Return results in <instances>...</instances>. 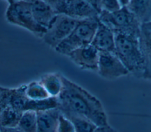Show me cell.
<instances>
[{"instance_id":"14","label":"cell","mask_w":151,"mask_h":132,"mask_svg":"<svg viewBox=\"0 0 151 132\" xmlns=\"http://www.w3.org/2000/svg\"><path fill=\"white\" fill-rule=\"evenodd\" d=\"M126 7L140 25L151 22V0H131Z\"/></svg>"},{"instance_id":"1","label":"cell","mask_w":151,"mask_h":132,"mask_svg":"<svg viewBox=\"0 0 151 132\" xmlns=\"http://www.w3.org/2000/svg\"><path fill=\"white\" fill-rule=\"evenodd\" d=\"M63 88L57 98V108L64 116L85 117L97 127L109 124L104 108L99 98L62 75Z\"/></svg>"},{"instance_id":"25","label":"cell","mask_w":151,"mask_h":132,"mask_svg":"<svg viewBox=\"0 0 151 132\" xmlns=\"http://www.w3.org/2000/svg\"><path fill=\"white\" fill-rule=\"evenodd\" d=\"M1 132H22L17 128H2L0 127Z\"/></svg>"},{"instance_id":"11","label":"cell","mask_w":151,"mask_h":132,"mask_svg":"<svg viewBox=\"0 0 151 132\" xmlns=\"http://www.w3.org/2000/svg\"><path fill=\"white\" fill-rule=\"evenodd\" d=\"M91 44L99 52H114L115 39L114 32L99 21V25Z\"/></svg>"},{"instance_id":"23","label":"cell","mask_w":151,"mask_h":132,"mask_svg":"<svg viewBox=\"0 0 151 132\" xmlns=\"http://www.w3.org/2000/svg\"><path fill=\"white\" fill-rule=\"evenodd\" d=\"M9 88L3 86L0 88V113L2 108L8 104Z\"/></svg>"},{"instance_id":"20","label":"cell","mask_w":151,"mask_h":132,"mask_svg":"<svg viewBox=\"0 0 151 132\" xmlns=\"http://www.w3.org/2000/svg\"><path fill=\"white\" fill-rule=\"evenodd\" d=\"M97 8L98 10L114 11L121 8L118 0H97Z\"/></svg>"},{"instance_id":"6","label":"cell","mask_w":151,"mask_h":132,"mask_svg":"<svg viewBox=\"0 0 151 132\" xmlns=\"http://www.w3.org/2000/svg\"><path fill=\"white\" fill-rule=\"evenodd\" d=\"M79 21L64 13H59L46 28L41 39L46 45L54 50L70 34Z\"/></svg>"},{"instance_id":"13","label":"cell","mask_w":151,"mask_h":132,"mask_svg":"<svg viewBox=\"0 0 151 132\" xmlns=\"http://www.w3.org/2000/svg\"><path fill=\"white\" fill-rule=\"evenodd\" d=\"M37 132H57L60 111L57 108L37 111Z\"/></svg>"},{"instance_id":"18","label":"cell","mask_w":151,"mask_h":132,"mask_svg":"<svg viewBox=\"0 0 151 132\" xmlns=\"http://www.w3.org/2000/svg\"><path fill=\"white\" fill-rule=\"evenodd\" d=\"M17 128L22 132H37V113L33 110H27L22 113Z\"/></svg>"},{"instance_id":"12","label":"cell","mask_w":151,"mask_h":132,"mask_svg":"<svg viewBox=\"0 0 151 132\" xmlns=\"http://www.w3.org/2000/svg\"><path fill=\"white\" fill-rule=\"evenodd\" d=\"M29 2L32 15L36 22L47 28L58 14L42 0H27Z\"/></svg>"},{"instance_id":"3","label":"cell","mask_w":151,"mask_h":132,"mask_svg":"<svg viewBox=\"0 0 151 132\" xmlns=\"http://www.w3.org/2000/svg\"><path fill=\"white\" fill-rule=\"evenodd\" d=\"M98 25V18L80 20L70 34L54 50L67 56L73 51L91 44Z\"/></svg>"},{"instance_id":"9","label":"cell","mask_w":151,"mask_h":132,"mask_svg":"<svg viewBox=\"0 0 151 132\" xmlns=\"http://www.w3.org/2000/svg\"><path fill=\"white\" fill-rule=\"evenodd\" d=\"M99 11L88 0H69L64 14L77 20L98 18Z\"/></svg>"},{"instance_id":"2","label":"cell","mask_w":151,"mask_h":132,"mask_svg":"<svg viewBox=\"0 0 151 132\" xmlns=\"http://www.w3.org/2000/svg\"><path fill=\"white\" fill-rule=\"evenodd\" d=\"M114 33V53L130 74L137 78H143L144 61L139 45V35L122 32Z\"/></svg>"},{"instance_id":"30","label":"cell","mask_w":151,"mask_h":132,"mask_svg":"<svg viewBox=\"0 0 151 132\" xmlns=\"http://www.w3.org/2000/svg\"><path fill=\"white\" fill-rule=\"evenodd\" d=\"M0 132H1V129H0Z\"/></svg>"},{"instance_id":"8","label":"cell","mask_w":151,"mask_h":132,"mask_svg":"<svg viewBox=\"0 0 151 132\" xmlns=\"http://www.w3.org/2000/svg\"><path fill=\"white\" fill-rule=\"evenodd\" d=\"M67 57L82 70L97 71L99 51L91 44L73 51Z\"/></svg>"},{"instance_id":"7","label":"cell","mask_w":151,"mask_h":132,"mask_svg":"<svg viewBox=\"0 0 151 132\" xmlns=\"http://www.w3.org/2000/svg\"><path fill=\"white\" fill-rule=\"evenodd\" d=\"M97 72L103 78L113 80L129 75V71L114 52H99Z\"/></svg>"},{"instance_id":"5","label":"cell","mask_w":151,"mask_h":132,"mask_svg":"<svg viewBox=\"0 0 151 132\" xmlns=\"http://www.w3.org/2000/svg\"><path fill=\"white\" fill-rule=\"evenodd\" d=\"M98 19L114 32L139 35L140 24L126 6L114 11H101L99 13Z\"/></svg>"},{"instance_id":"24","label":"cell","mask_w":151,"mask_h":132,"mask_svg":"<svg viewBox=\"0 0 151 132\" xmlns=\"http://www.w3.org/2000/svg\"><path fill=\"white\" fill-rule=\"evenodd\" d=\"M94 132H117L114 128L109 124L103 126L97 127Z\"/></svg>"},{"instance_id":"21","label":"cell","mask_w":151,"mask_h":132,"mask_svg":"<svg viewBox=\"0 0 151 132\" xmlns=\"http://www.w3.org/2000/svg\"><path fill=\"white\" fill-rule=\"evenodd\" d=\"M57 132H75V129L71 120L60 113Z\"/></svg>"},{"instance_id":"26","label":"cell","mask_w":151,"mask_h":132,"mask_svg":"<svg viewBox=\"0 0 151 132\" xmlns=\"http://www.w3.org/2000/svg\"><path fill=\"white\" fill-rule=\"evenodd\" d=\"M130 1L131 0H118L121 7L126 6L129 4V3L130 2Z\"/></svg>"},{"instance_id":"17","label":"cell","mask_w":151,"mask_h":132,"mask_svg":"<svg viewBox=\"0 0 151 132\" xmlns=\"http://www.w3.org/2000/svg\"><path fill=\"white\" fill-rule=\"evenodd\" d=\"M25 94L30 100H41L51 97L39 80L25 84Z\"/></svg>"},{"instance_id":"19","label":"cell","mask_w":151,"mask_h":132,"mask_svg":"<svg viewBox=\"0 0 151 132\" xmlns=\"http://www.w3.org/2000/svg\"><path fill=\"white\" fill-rule=\"evenodd\" d=\"M73 123L75 132H94L97 126L90 120L78 116H65Z\"/></svg>"},{"instance_id":"10","label":"cell","mask_w":151,"mask_h":132,"mask_svg":"<svg viewBox=\"0 0 151 132\" xmlns=\"http://www.w3.org/2000/svg\"><path fill=\"white\" fill-rule=\"evenodd\" d=\"M139 41L144 61L143 79L151 80V22L140 25Z\"/></svg>"},{"instance_id":"28","label":"cell","mask_w":151,"mask_h":132,"mask_svg":"<svg viewBox=\"0 0 151 132\" xmlns=\"http://www.w3.org/2000/svg\"><path fill=\"white\" fill-rule=\"evenodd\" d=\"M5 1L8 2V4H11L12 2H15V1H19V0H5Z\"/></svg>"},{"instance_id":"31","label":"cell","mask_w":151,"mask_h":132,"mask_svg":"<svg viewBox=\"0 0 151 132\" xmlns=\"http://www.w3.org/2000/svg\"><path fill=\"white\" fill-rule=\"evenodd\" d=\"M69 1V0H67V1Z\"/></svg>"},{"instance_id":"29","label":"cell","mask_w":151,"mask_h":132,"mask_svg":"<svg viewBox=\"0 0 151 132\" xmlns=\"http://www.w3.org/2000/svg\"><path fill=\"white\" fill-rule=\"evenodd\" d=\"M1 87H2V86H1V85H0V88H1Z\"/></svg>"},{"instance_id":"16","label":"cell","mask_w":151,"mask_h":132,"mask_svg":"<svg viewBox=\"0 0 151 132\" xmlns=\"http://www.w3.org/2000/svg\"><path fill=\"white\" fill-rule=\"evenodd\" d=\"M22 113L7 104L0 113V127L17 128Z\"/></svg>"},{"instance_id":"4","label":"cell","mask_w":151,"mask_h":132,"mask_svg":"<svg viewBox=\"0 0 151 132\" xmlns=\"http://www.w3.org/2000/svg\"><path fill=\"white\" fill-rule=\"evenodd\" d=\"M5 18L11 24L27 29L41 39L46 30L35 20L30 4L27 0H19L8 4Z\"/></svg>"},{"instance_id":"22","label":"cell","mask_w":151,"mask_h":132,"mask_svg":"<svg viewBox=\"0 0 151 132\" xmlns=\"http://www.w3.org/2000/svg\"><path fill=\"white\" fill-rule=\"evenodd\" d=\"M50 5L57 13H64L67 0H42Z\"/></svg>"},{"instance_id":"15","label":"cell","mask_w":151,"mask_h":132,"mask_svg":"<svg viewBox=\"0 0 151 132\" xmlns=\"http://www.w3.org/2000/svg\"><path fill=\"white\" fill-rule=\"evenodd\" d=\"M62 75L51 72L43 74L38 80L51 97H57L63 88Z\"/></svg>"},{"instance_id":"27","label":"cell","mask_w":151,"mask_h":132,"mask_svg":"<svg viewBox=\"0 0 151 132\" xmlns=\"http://www.w3.org/2000/svg\"><path fill=\"white\" fill-rule=\"evenodd\" d=\"M89 2H90L92 4H93L96 8H97V0H88Z\"/></svg>"}]
</instances>
